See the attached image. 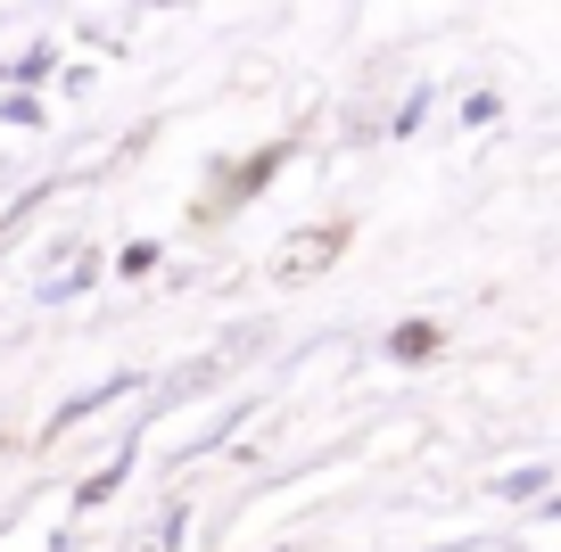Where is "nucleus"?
<instances>
[{"label":"nucleus","instance_id":"nucleus-1","mask_svg":"<svg viewBox=\"0 0 561 552\" xmlns=\"http://www.w3.org/2000/svg\"><path fill=\"white\" fill-rule=\"evenodd\" d=\"M331 256H339V231H306V240H289V248H280V273H289V280H306V273H322Z\"/></svg>","mask_w":561,"mask_h":552},{"label":"nucleus","instance_id":"nucleus-2","mask_svg":"<svg viewBox=\"0 0 561 552\" xmlns=\"http://www.w3.org/2000/svg\"><path fill=\"white\" fill-rule=\"evenodd\" d=\"M430 346H438V330H430V322H404V330H397V355H404V363L430 355Z\"/></svg>","mask_w":561,"mask_h":552}]
</instances>
